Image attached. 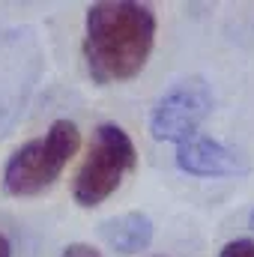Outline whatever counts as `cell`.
Returning a JSON list of instances; mask_svg holds the SVG:
<instances>
[{"label":"cell","mask_w":254,"mask_h":257,"mask_svg":"<svg viewBox=\"0 0 254 257\" xmlns=\"http://www.w3.org/2000/svg\"><path fill=\"white\" fill-rule=\"evenodd\" d=\"M81 147V132L72 120H54L39 138L21 144L12 150V156L3 165V189L12 197H36L48 192L72 156Z\"/></svg>","instance_id":"7a4b0ae2"},{"label":"cell","mask_w":254,"mask_h":257,"mask_svg":"<svg viewBox=\"0 0 254 257\" xmlns=\"http://www.w3.org/2000/svg\"><path fill=\"white\" fill-rule=\"evenodd\" d=\"M60 257H102V254L90 242H72V245H66L63 251H60Z\"/></svg>","instance_id":"ba28073f"},{"label":"cell","mask_w":254,"mask_h":257,"mask_svg":"<svg viewBox=\"0 0 254 257\" xmlns=\"http://www.w3.org/2000/svg\"><path fill=\"white\" fill-rule=\"evenodd\" d=\"M212 111V90L203 78L177 81L150 111V135L165 144H183L197 135Z\"/></svg>","instance_id":"277c9868"},{"label":"cell","mask_w":254,"mask_h":257,"mask_svg":"<svg viewBox=\"0 0 254 257\" xmlns=\"http://www.w3.org/2000/svg\"><path fill=\"white\" fill-rule=\"evenodd\" d=\"M99 236L117 254H138V251L150 248V242L156 236V224L147 212L132 209V212H120V215L99 221Z\"/></svg>","instance_id":"8992f818"},{"label":"cell","mask_w":254,"mask_h":257,"mask_svg":"<svg viewBox=\"0 0 254 257\" xmlns=\"http://www.w3.org/2000/svg\"><path fill=\"white\" fill-rule=\"evenodd\" d=\"M0 257H12V242L6 239V233H0Z\"/></svg>","instance_id":"9c48e42d"},{"label":"cell","mask_w":254,"mask_h":257,"mask_svg":"<svg viewBox=\"0 0 254 257\" xmlns=\"http://www.w3.org/2000/svg\"><path fill=\"white\" fill-rule=\"evenodd\" d=\"M135 165H138V150L126 128L117 123H99L93 132L90 150L72 180L75 203L81 209H93L105 203L135 171Z\"/></svg>","instance_id":"3957f363"},{"label":"cell","mask_w":254,"mask_h":257,"mask_svg":"<svg viewBox=\"0 0 254 257\" xmlns=\"http://www.w3.org/2000/svg\"><path fill=\"white\" fill-rule=\"evenodd\" d=\"M248 227L254 230V209H251V215H248Z\"/></svg>","instance_id":"30bf717a"},{"label":"cell","mask_w":254,"mask_h":257,"mask_svg":"<svg viewBox=\"0 0 254 257\" xmlns=\"http://www.w3.org/2000/svg\"><path fill=\"white\" fill-rule=\"evenodd\" d=\"M218 257H254V239H230L221 245Z\"/></svg>","instance_id":"52a82bcc"},{"label":"cell","mask_w":254,"mask_h":257,"mask_svg":"<svg viewBox=\"0 0 254 257\" xmlns=\"http://www.w3.org/2000/svg\"><path fill=\"white\" fill-rule=\"evenodd\" d=\"M177 168L189 177H203V180H212V177H242L248 174V162L230 150L227 144L215 141V138H206V135H194L189 141H183L177 147V156H174Z\"/></svg>","instance_id":"5b68a950"},{"label":"cell","mask_w":254,"mask_h":257,"mask_svg":"<svg viewBox=\"0 0 254 257\" xmlns=\"http://www.w3.org/2000/svg\"><path fill=\"white\" fill-rule=\"evenodd\" d=\"M156 12L135 0H102L84 18V66L93 84L132 81L150 63L156 45Z\"/></svg>","instance_id":"6da1fadb"}]
</instances>
